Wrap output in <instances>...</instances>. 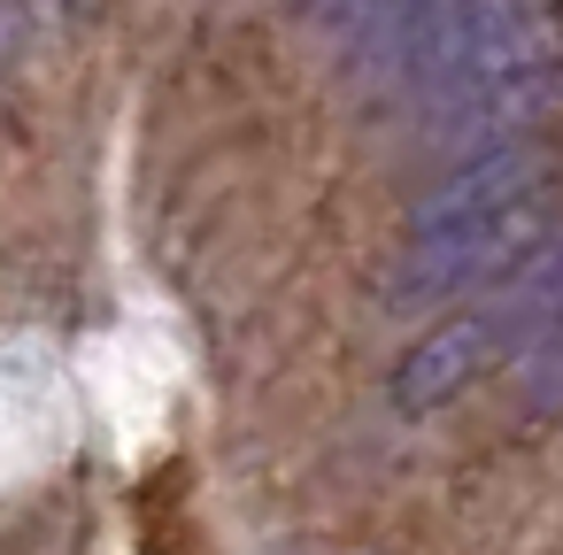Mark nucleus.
<instances>
[{
  "instance_id": "obj_1",
  "label": "nucleus",
  "mask_w": 563,
  "mask_h": 555,
  "mask_svg": "<svg viewBox=\"0 0 563 555\" xmlns=\"http://www.w3.org/2000/svg\"><path fill=\"white\" fill-rule=\"evenodd\" d=\"M540 247H548V155L509 147V140L478 147L409 209L386 301L394 309H440L448 293L501 286Z\"/></svg>"
},
{
  "instance_id": "obj_3",
  "label": "nucleus",
  "mask_w": 563,
  "mask_h": 555,
  "mask_svg": "<svg viewBox=\"0 0 563 555\" xmlns=\"http://www.w3.org/2000/svg\"><path fill=\"white\" fill-rule=\"evenodd\" d=\"M401 9H409V0H301V16H309L317 32L347 40V47H363V40H394Z\"/></svg>"
},
{
  "instance_id": "obj_2",
  "label": "nucleus",
  "mask_w": 563,
  "mask_h": 555,
  "mask_svg": "<svg viewBox=\"0 0 563 555\" xmlns=\"http://www.w3.org/2000/svg\"><path fill=\"white\" fill-rule=\"evenodd\" d=\"M548 301H555V247H540L525 270H509L478 317H455V324L424 332V340L401 355V370H394V401H401L409 417H417V409L455 401V393H463V386H478L509 347H525V340L540 332Z\"/></svg>"
},
{
  "instance_id": "obj_4",
  "label": "nucleus",
  "mask_w": 563,
  "mask_h": 555,
  "mask_svg": "<svg viewBox=\"0 0 563 555\" xmlns=\"http://www.w3.org/2000/svg\"><path fill=\"white\" fill-rule=\"evenodd\" d=\"M9 47H16V0H0V63H9Z\"/></svg>"
}]
</instances>
